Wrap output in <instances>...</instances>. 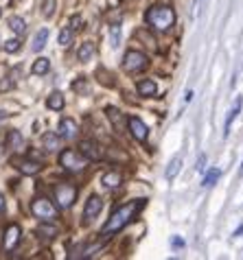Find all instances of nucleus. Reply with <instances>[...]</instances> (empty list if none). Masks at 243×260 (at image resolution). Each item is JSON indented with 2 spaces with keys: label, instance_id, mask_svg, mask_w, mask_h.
Returning a JSON list of instances; mask_svg holds the SVG:
<instances>
[{
  "label": "nucleus",
  "instance_id": "nucleus-23",
  "mask_svg": "<svg viewBox=\"0 0 243 260\" xmlns=\"http://www.w3.org/2000/svg\"><path fill=\"white\" fill-rule=\"evenodd\" d=\"M7 144H9L11 149H20L24 144V140H22V134L20 132H16V129H13V132H9V136H7Z\"/></svg>",
  "mask_w": 243,
  "mask_h": 260
},
{
  "label": "nucleus",
  "instance_id": "nucleus-29",
  "mask_svg": "<svg viewBox=\"0 0 243 260\" xmlns=\"http://www.w3.org/2000/svg\"><path fill=\"white\" fill-rule=\"evenodd\" d=\"M42 13H44L46 18H51L55 13V0H44V5H42Z\"/></svg>",
  "mask_w": 243,
  "mask_h": 260
},
{
  "label": "nucleus",
  "instance_id": "nucleus-11",
  "mask_svg": "<svg viewBox=\"0 0 243 260\" xmlns=\"http://www.w3.org/2000/svg\"><path fill=\"white\" fill-rule=\"evenodd\" d=\"M127 122H130V132H132L134 138L138 142H145L147 136H149V129H147L145 122H142L138 116H130V118H127Z\"/></svg>",
  "mask_w": 243,
  "mask_h": 260
},
{
  "label": "nucleus",
  "instance_id": "nucleus-30",
  "mask_svg": "<svg viewBox=\"0 0 243 260\" xmlns=\"http://www.w3.org/2000/svg\"><path fill=\"white\" fill-rule=\"evenodd\" d=\"M108 116L112 118V122H114V127H120V112L116 110V107H108Z\"/></svg>",
  "mask_w": 243,
  "mask_h": 260
},
{
  "label": "nucleus",
  "instance_id": "nucleus-27",
  "mask_svg": "<svg viewBox=\"0 0 243 260\" xmlns=\"http://www.w3.org/2000/svg\"><path fill=\"white\" fill-rule=\"evenodd\" d=\"M70 42H73V28H70V26L62 28V31H59V44L62 46H68Z\"/></svg>",
  "mask_w": 243,
  "mask_h": 260
},
{
  "label": "nucleus",
  "instance_id": "nucleus-31",
  "mask_svg": "<svg viewBox=\"0 0 243 260\" xmlns=\"http://www.w3.org/2000/svg\"><path fill=\"white\" fill-rule=\"evenodd\" d=\"M13 88V79L11 77H5L3 81H0V92H7V90H11Z\"/></svg>",
  "mask_w": 243,
  "mask_h": 260
},
{
  "label": "nucleus",
  "instance_id": "nucleus-18",
  "mask_svg": "<svg viewBox=\"0 0 243 260\" xmlns=\"http://www.w3.org/2000/svg\"><path fill=\"white\" fill-rule=\"evenodd\" d=\"M92 55H95V44H92V42H83L79 50H77V59L79 61H88Z\"/></svg>",
  "mask_w": 243,
  "mask_h": 260
},
{
  "label": "nucleus",
  "instance_id": "nucleus-10",
  "mask_svg": "<svg viewBox=\"0 0 243 260\" xmlns=\"http://www.w3.org/2000/svg\"><path fill=\"white\" fill-rule=\"evenodd\" d=\"M77 134H79V127H77V122L73 118H62L59 127H57V136H59L62 140H73Z\"/></svg>",
  "mask_w": 243,
  "mask_h": 260
},
{
  "label": "nucleus",
  "instance_id": "nucleus-6",
  "mask_svg": "<svg viewBox=\"0 0 243 260\" xmlns=\"http://www.w3.org/2000/svg\"><path fill=\"white\" fill-rule=\"evenodd\" d=\"M31 212L42 221H55L57 219V208L46 197H38L31 204Z\"/></svg>",
  "mask_w": 243,
  "mask_h": 260
},
{
  "label": "nucleus",
  "instance_id": "nucleus-35",
  "mask_svg": "<svg viewBox=\"0 0 243 260\" xmlns=\"http://www.w3.org/2000/svg\"><path fill=\"white\" fill-rule=\"evenodd\" d=\"M204 160H206V157L202 155V157H199V162H197V166H195V169L197 171H204Z\"/></svg>",
  "mask_w": 243,
  "mask_h": 260
},
{
  "label": "nucleus",
  "instance_id": "nucleus-8",
  "mask_svg": "<svg viewBox=\"0 0 243 260\" xmlns=\"http://www.w3.org/2000/svg\"><path fill=\"white\" fill-rule=\"evenodd\" d=\"M101 210H103V201H101V197L92 194V197L85 201V208H83V223H90L92 219H97Z\"/></svg>",
  "mask_w": 243,
  "mask_h": 260
},
{
  "label": "nucleus",
  "instance_id": "nucleus-25",
  "mask_svg": "<svg viewBox=\"0 0 243 260\" xmlns=\"http://www.w3.org/2000/svg\"><path fill=\"white\" fill-rule=\"evenodd\" d=\"M59 136L57 134H46L44 136V147H46V151H57L59 149Z\"/></svg>",
  "mask_w": 243,
  "mask_h": 260
},
{
  "label": "nucleus",
  "instance_id": "nucleus-14",
  "mask_svg": "<svg viewBox=\"0 0 243 260\" xmlns=\"http://www.w3.org/2000/svg\"><path fill=\"white\" fill-rule=\"evenodd\" d=\"M138 94L140 96H145V99H151V96H156V92H158V85H156L151 79H145V81H138Z\"/></svg>",
  "mask_w": 243,
  "mask_h": 260
},
{
  "label": "nucleus",
  "instance_id": "nucleus-7",
  "mask_svg": "<svg viewBox=\"0 0 243 260\" xmlns=\"http://www.w3.org/2000/svg\"><path fill=\"white\" fill-rule=\"evenodd\" d=\"M79 153H81L88 162H90V160L97 162V160H101V157H103V149H101V144L95 142V140H81Z\"/></svg>",
  "mask_w": 243,
  "mask_h": 260
},
{
  "label": "nucleus",
  "instance_id": "nucleus-9",
  "mask_svg": "<svg viewBox=\"0 0 243 260\" xmlns=\"http://www.w3.org/2000/svg\"><path fill=\"white\" fill-rule=\"evenodd\" d=\"M20 236H22V230H20V225L11 223V225L5 230V238H3L5 249H7V251H13V249H16L18 243H20Z\"/></svg>",
  "mask_w": 243,
  "mask_h": 260
},
{
  "label": "nucleus",
  "instance_id": "nucleus-37",
  "mask_svg": "<svg viewBox=\"0 0 243 260\" xmlns=\"http://www.w3.org/2000/svg\"><path fill=\"white\" fill-rule=\"evenodd\" d=\"M7 116H9V114H7V112H3V110H0V120H5Z\"/></svg>",
  "mask_w": 243,
  "mask_h": 260
},
{
  "label": "nucleus",
  "instance_id": "nucleus-1",
  "mask_svg": "<svg viewBox=\"0 0 243 260\" xmlns=\"http://www.w3.org/2000/svg\"><path fill=\"white\" fill-rule=\"evenodd\" d=\"M145 204H147L145 199H134V201H130V204L116 208V210L112 212V216L108 219V223H105V225L101 228V236H103V238H110L112 234L120 232V230H123L127 223H130L134 216L142 210V206H145Z\"/></svg>",
  "mask_w": 243,
  "mask_h": 260
},
{
  "label": "nucleus",
  "instance_id": "nucleus-13",
  "mask_svg": "<svg viewBox=\"0 0 243 260\" xmlns=\"http://www.w3.org/2000/svg\"><path fill=\"white\" fill-rule=\"evenodd\" d=\"M101 184L105 186V188H118V186L123 184V175H120L118 171H110L101 177Z\"/></svg>",
  "mask_w": 243,
  "mask_h": 260
},
{
  "label": "nucleus",
  "instance_id": "nucleus-3",
  "mask_svg": "<svg viewBox=\"0 0 243 260\" xmlns=\"http://www.w3.org/2000/svg\"><path fill=\"white\" fill-rule=\"evenodd\" d=\"M59 164L70 173H79V171H83L85 166H88V160H85L79 151L66 149V151H62L59 153Z\"/></svg>",
  "mask_w": 243,
  "mask_h": 260
},
{
  "label": "nucleus",
  "instance_id": "nucleus-21",
  "mask_svg": "<svg viewBox=\"0 0 243 260\" xmlns=\"http://www.w3.org/2000/svg\"><path fill=\"white\" fill-rule=\"evenodd\" d=\"M38 234L42 236V238H53L55 234H57V228L53 225V221H44L42 225L38 228Z\"/></svg>",
  "mask_w": 243,
  "mask_h": 260
},
{
  "label": "nucleus",
  "instance_id": "nucleus-22",
  "mask_svg": "<svg viewBox=\"0 0 243 260\" xmlns=\"http://www.w3.org/2000/svg\"><path fill=\"white\" fill-rule=\"evenodd\" d=\"M9 28L13 33H18V35H24V31H26V22L22 18H18V16H13V18H9Z\"/></svg>",
  "mask_w": 243,
  "mask_h": 260
},
{
  "label": "nucleus",
  "instance_id": "nucleus-16",
  "mask_svg": "<svg viewBox=\"0 0 243 260\" xmlns=\"http://www.w3.org/2000/svg\"><path fill=\"white\" fill-rule=\"evenodd\" d=\"M64 105H66V101H64L62 92H53V94L46 99V107H48V110H53V112L64 110Z\"/></svg>",
  "mask_w": 243,
  "mask_h": 260
},
{
  "label": "nucleus",
  "instance_id": "nucleus-33",
  "mask_svg": "<svg viewBox=\"0 0 243 260\" xmlns=\"http://www.w3.org/2000/svg\"><path fill=\"white\" fill-rule=\"evenodd\" d=\"M73 90H77V92H85V90H88V85H85L83 79H79V81H75V83H73Z\"/></svg>",
  "mask_w": 243,
  "mask_h": 260
},
{
  "label": "nucleus",
  "instance_id": "nucleus-2",
  "mask_svg": "<svg viewBox=\"0 0 243 260\" xmlns=\"http://www.w3.org/2000/svg\"><path fill=\"white\" fill-rule=\"evenodd\" d=\"M145 22L151 26L154 31L164 33V31H169V28L173 26L175 13H173V9H171V7H167V5H156V7H151V9L145 13Z\"/></svg>",
  "mask_w": 243,
  "mask_h": 260
},
{
  "label": "nucleus",
  "instance_id": "nucleus-26",
  "mask_svg": "<svg viewBox=\"0 0 243 260\" xmlns=\"http://www.w3.org/2000/svg\"><path fill=\"white\" fill-rule=\"evenodd\" d=\"M118 42H120V26L112 24L110 26V44H112V48H118Z\"/></svg>",
  "mask_w": 243,
  "mask_h": 260
},
{
  "label": "nucleus",
  "instance_id": "nucleus-36",
  "mask_svg": "<svg viewBox=\"0 0 243 260\" xmlns=\"http://www.w3.org/2000/svg\"><path fill=\"white\" fill-rule=\"evenodd\" d=\"M3 210H5V197L0 194V212H3Z\"/></svg>",
  "mask_w": 243,
  "mask_h": 260
},
{
  "label": "nucleus",
  "instance_id": "nucleus-12",
  "mask_svg": "<svg viewBox=\"0 0 243 260\" xmlns=\"http://www.w3.org/2000/svg\"><path fill=\"white\" fill-rule=\"evenodd\" d=\"M16 169L22 173V175H38L42 171V164L35 162V160H28V157H22V160H13Z\"/></svg>",
  "mask_w": 243,
  "mask_h": 260
},
{
  "label": "nucleus",
  "instance_id": "nucleus-5",
  "mask_svg": "<svg viewBox=\"0 0 243 260\" xmlns=\"http://www.w3.org/2000/svg\"><path fill=\"white\" fill-rule=\"evenodd\" d=\"M149 66V59H147V55L145 53H140V50H127L125 57H123V68L127 72H140V70H145Z\"/></svg>",
  "mask_w": 243,
  "mask_h": 260
},
{
  "label": "nucleus",
  "instance_id": "nucleus-38",
  "mask_svg": "<svg viewBox=\"0 0 243 260\" xmlns=\"http://www.w3.org/2000/svg\"><path fill=\"white\" fill-rule=\"evenodd\" d=\"M0 16H3V9H0Z\"/></svg>",
  "mask_w": 243,
  "mask_h": 260
},
{
  "label": "nucleus",
  "instance_id": "nucleus-19",
  "mask_svg": "<svg viewBox=\"0 0 243 260\" xmlns=\"http://www.w3.org/2000/svg\"><path fill=\"white\" fill-rule=\"evenodd\" d=\"M48 70H51V61H48L46 57H40V59H35V61H33V66H31V72H33V75H46Z\"/></svg>",
  "mask_w": 243,
  "mask_h": 260
},
{
  "label": "nucleus",
  "instance_id": "nucleus-15",
  "mask_svg": "<svg viewBox=\"0 0 243 260\" xmlns=\"http://www.w3.org/2000/svg\"><path fill=\"white\" fill-rule=\"evenodd\" d=\"M241 105H243V99H241V96H237V101H234V105H232V110L228 112V118H226V127H224V136H228V134H230V127H232L234 118L239 116V112H241Z\"/></svg>",
  "mask_w": 243,
  "mask_h": 260
},
{
  "label": "nucleus",
  "instance_id": "nucleus-24",
  "mask_svg": "<svg viewBox=\"0 0 243 260\" xmlns=\"http://www.w3.org/2000/svg\"><path fill=\"white\" fill-rule=\"evenodd\" d=\"M219 177H221V171L219 169H210L208 173H206V177L202 179V186H204V188H210V186L215 184Z\"/></svg>",
  "mask_w": 243,
  "mask_h": 260
},
{
  "label": "nucleus",
  "instance_id": "nucleus-17",
  "mask_svg": "<svg viewBox=\"0 0 243 260\" xmlns=\"http://www.w3.org/2000/svg\"><path fill=\"white\" fill-rule=\"evenodd\" d=\"M180 169H182V157H180V155L171 157V162H169V166H167V171H164V177H167V179H173Z\"/></svg>",
  "mask_w": 243,
  "mask_h": 260
},
{
  "label": "nucleus",
  "instance_id": "nucleus-4",
  "mask_svg": "<svg viewBox=\"0 0 243 260\" xmlns=\"http://www.w3.org/2000/svg\"><path fill=\"white\" fill-rule=\"evenodd\" d=\"M53 194H55V201H57L59 208H70L77 199V188L70 186V184H55Z\"/></svg>",
  "mask_w": 243,
  "mask_h": 260
},
{
  "label": "nucleus",
  "instance_id": "nucleus-28",
  "mask_svg": "<svg viewBox=\"0 0 243 260\" xmlns=\"http://www.w3.org/2000/svg\"><path fill=\"white\" fill-rule=\"evenodd\" d=\"M20 48H22V42H20V40H9V42H5V50H7V53H18Z\"/></svg>",
  "mask_w": 243,
  "mask_h": 260
},
{
  "label": "nucleus",
  "instance_id": "nucleus-20",
  "mask_svg": "<svg viewBox=\"0 0 243 260\" xmlns=\"http://www.w3.org/2000/svg\"><path fill=\"white\" fill-rule=\"evenodd\" d=\"M46 42H48V28H42V31H38V35L33 38V46L31 48L35 50V53H40V50L46 46Z\"/></svg>",
  "mask_w": 243,
  "mask_h": 260
},
{
  "label": "nucleus",
  "instance_id": "nucleus-34",
  "mask_svg": "<svg viewBox=\"0 0 243 260\" xmlns=\"http://www.w3.org/2000/svg\"><path fill=\"white\" fill-rule=\"evenodd\" d=\"M171 247H173V249H182L184 241H182V238H177V236H173V238H171Z\"/></svg>",
  "mask_w": 243,
  "mask_h": 260
},
{
  "label": "nucleus",
  "instance_id": "nucleus-32",
  "mask_svg": "<svg viewBox=\"0 0 243 260\" xmlns=\"http://www.w3.org/2000/svg\"><path fill=\"white\" fill-rule=\"evenodd\" d=\"M70 28H73V33L79 31V28H81V16H73V18H70Z\"/></svg>",
  "mask_w": 243,
  "mask_h": 260
},
{
  "label": "nucleus",
  "instance_id": "nucleus-39",
  "mask_svg": "<svg viewBox=\"0 0 243 260\" xmlns=\"http://www.w3.org/2000/svg\"><path fill=\"white\" fill-rule=\"evenodd\" d=\"M241 173H243V166H241Z\"/></svg>",
  "mask_w": 243,
  "mask_h": 260
}]
</instances>
